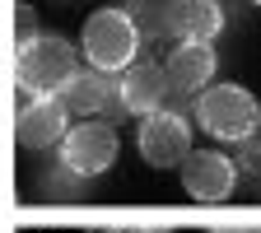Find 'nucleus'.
Returning a JSON list of instances; mask_svg holds the SVG:
<instances>
[{"label": "nucleus", "mask_w": 261, "mask_h": 233, "mask_svg": "<svg viewBox=\"0 0 261 233\" xmlns=\"http://www.w3.org/2000/svg\"><path fill=\"white\" fill-rule=\"evenodd\" d=\"M196 121L215 140L238 145L256 136V103L243 84H215V89H201V98H196Z\"/></svg>", "instance_id": "7ed1b4c3"}, {"label": "nucleus", "mask_w": 261, "mask_h": 233, "mask_svg": "<svg viewBox=\"0 0 261 233\" xmlns=\"http://www.w3.org/2000/svg\"><path fill=\"white\" fill-rule=\"evenodd\" d=\"M70 112L56 93H19V121H14V140L19 149H51L70 126Z\"/></svg>", "instance_id": "39448f33"}, {"label": "nucleus", "mask_w": 261, "mask_h": 233, "mask_svg": "<svg viewBox=\"0 0 261 233\" xmlns=\"http://www.w3.org/2000/svg\"><path fill=\"white\" fill-rule=\"evenodd\" d=\"M75 75H80V56H75V47L65 38H56V33H33L14 51L19 93H61Z\"/></svg>", "instance_id": "f257e3e1"}, {"label": "nucleus", "mask_w": 261, "mask_h": 233, "mask_svg": "<svg viewBox=\"0 0 261 233\" xmlns=\"http://www.w3.org/2000/svg\"><path fill=\"white\" fill-rule=\"evenodd\" d=\"M182 182L196 201H228V191L238 187L233 173V159L219 154V149H191L182 159Z\"/></svg>", "instance_id": "0eeeda50"}, {"label": "nucleus", "mask_w": 261, "mask_h": 233, "mask_svg": "<svg viewBox=\"0 0 261 233\" xmlns=\"http://www.w3.org/2000/svg\"><path fill=\"white\" fill-rule=\"evenodd\" d=\"M159 70H163V89L168 93H201L215 75V47L210 42H182V47H173V56Z\"/></svg>", "instance_id": "9d476101"}, {"label": "nucleus", "mask_w": 261, "mask_h": 233, "mask_svg": "<svg viewBox=\"0 0 261 233\" xmlns=\"http://www.w3.org/2000/svg\"><path fill=\"white\" fill-rule=\"evenodd\" d=\"M163 98H168V89H163V70L154 61H130L121 80H117V112L126 117H149L163 108Z\"/></svg>", "instance_id": "6e6552de"}, {"label": "nucleus", "mask_w": 261, "mask_h": 233, "mask_svg": "<svg viewBox=\"0 0 261 233\" xmlns=\"http://www.w3.org/2000/svg\"><path fill=\"white\" fill-rule=\"evenodd\" d=\"M14 19H19V42H23V38H33V10H28V5H19V10H14Z\"/></svg>", "instance_id": "ddd939ff"}, {"label": "nucleus", "mask_w": 261, "mask_h": 233, "mask_svg": "<svg viewBox=\"0 0 261 233\" xmlns=\"http://www.w3.org/2000/svg\"><path fill=\"white\" fill-rule=\"evenodd\" d=\"M149 233H159V228H149Z\"/></svg>", "instance_id": "4468645a"}, {"label": "nucleus", "mask_w": 261, "mask_h": 233, "mask_svg": "<svg viewBox=\"0 0 261 233\" xmlns=\"http://www.w3.org/2000/svg\"><path fill=\"white\" fill-rule=\"evenodd\" d=\"M224 28V10L210 5V0H187V5H163L159 10V33L182 42H210L215 33Z\"/></svg>", "instance_id": "1a4fd4ad"}, {"label": "nucleus", "mask_w": 261, "mask_h": 233, "mask_svg": "<svg viewBox=\"0 0 261 233\" xmlns=\"http://www.w3.org/2000/svg\"><path fill=\"white\" fill-rule=\"evenodd\" d=\"M61 103H65V112H84V117H93V112H103V108H112V98H117V84H112V75H98V70H80L70 84H65L61 93Z\"/></svg>", "instance_id": "9b49d317"}, {"label": "nucleus", "mask_w": 261, "mask_h": 233, "mask_svg": "<svg viewBox=\"0 0 261 233\" xmlns=\"http://www.w3.org/2000/svg\"><path fill=\"white\" fill-rule=\"evenodd\" d=\"M117 154H121V140H117V126H108V121H84L61 136V168L75 177L108 173Z\"/></svg>", "instance_id": "20e7f679"}, {"label": "nucleus", "mask_w": 261, "mask_h": 233, "mask_svg": "<svg viewBox=\"0 0 261 233\" xmlns=\"http://www.w3.org/2000/svg\"><path fill=\"white\" fill-rule=\"evenodd\" d=\"M140 51V23L130 19V10H98L84 19V56L98 75L126 70Z\"/></svg>", "instance_id": "f03ea898"}, {"label": "nucleus", "mask_w": 261, "mask_h": 233, "mask_svg": "<svg viewBox=\"0 0 261 233\" xmlns=\"http://www.w3.org/2000/svg\"><path fill=\"white\" fill-rule=\"evenodd\" d=\"M233 173H247V177H256V173H261V154H256V136H252V140H238V159H233Z\"/></svg>", "instance_id": "f8f14e48"}, {"label": "nucleus", "mask_w": 261, "mask_h": 233, "mask_svg": "<svg viewBox=\"0 0 261 233\" xmlns=\"http://www.w3.org/2000/svg\"><path fill=\"white\" fill-rule=\"evenodd\" d=\"M136 145H140L145 163H154V168H173V163H182V159L191 154V126H187L182 112L159 108V112L140 117Z\"/></svg>", "instance_id": "423d86ee"}]
</instances>
